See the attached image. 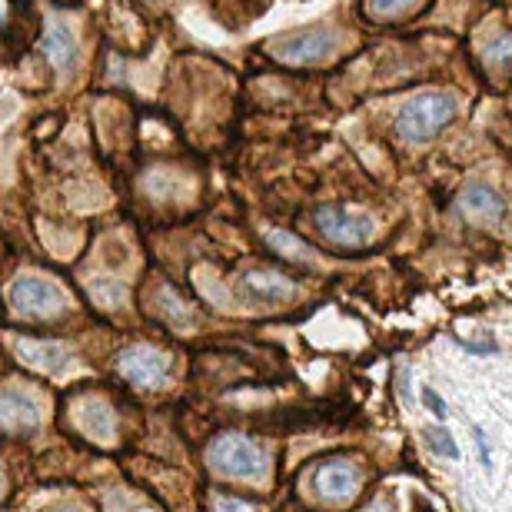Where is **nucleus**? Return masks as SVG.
<instances>
[{
    "instance_id": "obj_14",
    "label": "nucleus",
    "mask_w": 512,
    "mask_h": 512,
    "mask_svg": "<svg viewBox=\"0 0 512 512\" xmlns=\"http://www.w3.org/2000/svg\"><path fill=\"white\" fill-rule=\"evenodd\" d=\"M266 247L276 250L280 256H286L290 263H310L313 260V250L306 247L300 237H293L290 230H266Z\"/></svg>"
},
{
    "instance_id": "obj_22",
    "label": "nucleus",
    "mask_w": 512,
    "mask_h": 512,
    "mask_svg": "<svg viewBox=\"0 0 512 512\" xmlns=\"http://www.w3.org/2000/svg\"><path fill=\"white\" fill-rule=\"evenodd\" d=\"M50 512H80L77 506H57V509H50Z\"/></svg>"
},
{
    "instance_id": "obj_2",
    "label": "nucleus",
    "mask_w": 512,
    "mask_h": 512,
    "mask_svg": "<svg viewBox=\"0 0 512 512\" xmlns=\"http://www.w3.org/2000/svg\"><path fill=\"white\" fill-rule=\"evenodd\" d=\"M207 463L223 476L233 479H256L266 473L270 466V456L260 443H253L250 436L243 433H223L210 443L207 449Z\"/></svg>"
},
{
    "instance_id": "obj_10",
    "label": "nucleus",
    "mask_w": 512,
    "mask_h": 512,
    "mask_svg": "<svg viewBox=\"0 0 512 512\" xmlns=\"http://www.w3.org/2000/svg\"><path fill=\"white\" fill-rule=\"evenodd\" d=\"M37 423V406L27 396L7 393V389L0 393V429H7V433H30V429H37Z\"/></svg>"
},
{
    "instance_id": "obj_19",
    "label": "nucleus",
    "mask_w": 512,
    "mask_h": 512,
    "mask_svg": "<svg viewBox=\"0 0 512 512\" xmlns=\"http://www.w3.org/2000/svg\"><path fill=\"white\" fill-rule=\"evenodd\" d=\"M213 512H256V509L250 503H243V499L217 496V499H213Z\"/></svg>"
},
{
    "instance_id": "obj_20",
    "label": "nucleus",
    "mask_w": 512,
    "mask_h": 512,
    "mask_svg": "<svg viewBox=\"0 0 512 512\" xmlns=\"http://www.w3.org/2000/svg\"><path fill=\"white\" fill-rule=\"evenodd\" d=\"M423 403H426L429 409H433V416H439V419L446 416V403L433 393V389H423Z\"/></svg>"
},
{
    "instance_id": "obj_23",
    "label": "nucleus",
    "mask_w": 512,
    "mask_h": 512,
    "mask_svg": "<svg viewBox=\"0 0 512 512\" xmlns=\"http://www.w3.org/2000/svg\"><path fill=\"white\" fill-rule=\"evenodd\" d=\"M0 493H4V476H0Z\"/></svg>"
},
{
    "instance_id": "obj_15",
    "label": "nucleus",
    "mask_w": 512,
    "mask_h": 512,
    "mask_svg": "<svg viewBox=\"0 0 512 512\" xmlns=\"http://www.w3.org/2000/svg\"><path fill=\"white\" fill-rule=\"evenodd\" d=\"M419 4H423V0H366L363 10L373 24H393V20H403L413 14Z\"/></svg>"
},
{
    "instance_id": "obj_9",
    "label": "nucleus",
    "mask_w": 512,
    "mask_h": 512,
    "mask_svg": "<svg viewBox=\"0 0 512 512\" xmlns=\"http://www.w3.org/2000/svg\"><path fill=\"white\" fill-rule=\"evenodd\" d=\"M240 293L256 306H280L293 296V283L273 270H250L240 280Z\"/></svg>"
},
{
    "instance_id": "obj_11",
    "label": "nucleus",
    "mask_w": 512,
    "mask_h": 512,
    "mask_svg": "<svg viewBox=\"0 0 512 512\" xmlns=\"http://www.w3.org/2000/svg\"><path fill=\"white\" fill-rule=\"evenodd\" d=\"M14 353L34 370H60L70 356L60 343H44V340H17Z\"/></svg>"
},
{
    "instance_id": "obj_17",
    "label": "nucleus",
    "mask_w": 512,
    "mask_h": 512,
    "mask_svg": "<svg viewBox=\"0 0 512 512\" xmlns=\"http://www.w3.org/2000/svg\"><path fill=\"white\" fill-rule=\"evenodd\" d=\"M423 436L429 439V446H433V453L446 456V459H459V446L453 443V436H449V429L433 426V429H426Z\"/></svg>"
},
{
    "instance_id": "obj_6",
    "label": "nucleus",
    "mask_w": 512,
    "mask_h": 512,
    "mask_svg": "<svg viewBox=\"0 0 512 512\" xmlns=\"http://www.w3.org/2000/svg\"><path fill=\"white\" fill-rule=\"evenodd\" d=\"M117 370L137 389H157L170 376V356L153 350V346H130V350L120 353Z\"/></svg>"
},
{
    "instance_id": "obj_21",
    "label": "nucleus",
    "mask_w": 512,
    "mask_h": 512,
    "mask_svg": "<svg viewBox=\"0 0 512 512\" xmlns=\"http://www.w3.org/2000/svg\"><path fill=\"white\" fill-rule=\"evenodd\" d=\"M476 446H479V456H483V466L493 469V459H489V443H486L483 429H476Z\"/></svg>"
},
{
    "instance_id": "obj_4",
    "label": "nucleus",
    "mask_w": 512,
    "mask_h": 512,
    "mask_svg": "<svg viewBox=\"0 0 512 512\" xmlns=\"http://www.w3.org/2000/svg\"><path fill=\"white\" fill-rule=\"evenodd\" d=\"M313 227L320 230L326 243L340 250H363L376 237V223L366 213H353L346 207H336V203H320L313 210Z\"/></svg>"
},
{
    "instance_id": "obj_13",
    "label": "nucleus",
    "mask_w": 512,
    "mask_h": 512,
    "mask_svg": "<svg viewBox=\"0 0 512 512\" xmlns=\"http://www.w3.org/2000/svg\"><path fill=\"white\" fill-rule=\"evenodd\" d=\"M77 419H80V426L87 429V436H97V439H104V443L114 439L117 419L110 413V406L100 403V399H87V403L77 409Z\"/></svg>"
},
{
    "instance_id": "obj_3",
    "label": "nucleus",
    "mask_w": 512,
    "mask_h": 512,
    "mask_svg": "<svg viewBox=\"0 0 512 512\" xmlns=\"http://www.w3.org/2000/svg\"><path fill=\"white\" fill-rule=\"evenodd\" d=\"M266 50H270L273 60H280L286 67H316L340 50V34L333 27H306L270 40Z\"/></svg>"
},
{
    "instance_id": "obj_1",
    "label": "nucleus",
    "mask_w": 512,
    "mask_h": 512,
    "mask_svg": "<svg viewBox=\"0 0 512 512\" xmlns=\"http://www.w3.org/2000/svg\"><path fill=\"white\" fill-rule=\"evenodd\" d=\"M456 97L446 90H426V94L409 97L396 114V133L409 143H423L439 137L456 120Z\"/></svg>"
},
{
    "instance_id": "obj_18",
    "label": "nucleus",
    "mask_w": 512,
    "mask_h": 512,
    "mask_svg": "<svg viewBox=\"0 0 512 512\" xmlns=\"http://www.w3.org/2000/svg\"><path fill=\"white\" fill-rule=\"evenodd\" d=\"M90 293H94V300H100L104 306L124 303V283H117V280H94L90 283Z\"/></svg>"
},
{
    "instance_id": "obj_12",
    "label": "nucleus",
    "mask_w": 512,
    "mask_h": 512,
    "mask_svg": "<svg viewBox=\"0 0 512 512\" xmlns=\"http://www.w3.org/2000/svg\"><path fill=\"white\" fill-rule=\"evenodd\" d=\"M40 50H44V57L54 64L57 70H70L77 60V47H74V37H70L67 27L60 24H50L44 40H40Z\"/></svg>"
},
{
    "instance_id": "obj_8",
    "label": "nucleus",
    "mask_w": 512,
    "mask_h": 512,
    "mask_svg": "<svg viewBox=\"0 0 512 512\" xmlns=\"http://www.w3.org/2000/svg\"><path fill=\"white\" fill-rule=\"evenodd\" d=\"M459 213L476 227H496V223L506 220V200L486 183H469L459 193Z\"/></svg>"
},
{
    "instance_id": "obj_5",
    "label": "nucleus",
    "mask_w": 512,
    "mask_h": 512,
    "mask_svg": "<svg viewBox=\"0 0 512 512\" xmlns=\"http://www.w3.org/2000/svg\"><path fill=\"white\" fill-rule=\"evenodd\" d=\"M10 306H14L20 316H30V320H50V316L64 313L67 300L50 280H40V276H17L14 286H10Z\"/></svg>"
},
{
    "instance_id": "obj_16",
    "label": "nucleus",
    "mask_w": 512,
    "mask_h": 512,
    "mask_svg": "<svg viewBox=\"0 0 512 512\" xmlns=\"http://www.w3.org/2000/svg\"><path fill=\"white\" fill-rule=\"evenodd\" d=\"M486 70H512V34H503L483 50Z\"/></svg>"
},
{
    "instance_id": "obj_7",
    "label": "nucleus",
    "mask_w": 512,
    "mask_h": 512,
    "mask_svg": "<svg viewBox=\"0 0 512 512\" xmlns=\"http://www.w3.org/2000/svg\"><path fill=\"white\" fill-rule=\"evenodd\" d=\"M313 489L316 496L323 499V503H350L356 496V489H360V469H356L350 459H330V463H323L316 469L313 476Z\"/></svg>"
}]
</instances>
